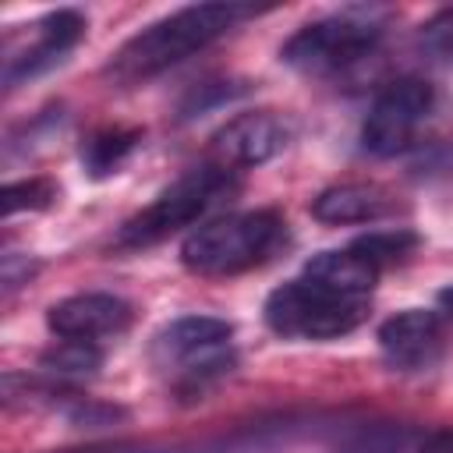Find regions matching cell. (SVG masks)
<instances>
[{
  "mask_svg": "<svg viewBox=\"0 0 453 453\" xmlns=\"http://www.w3.org/2000/svg\"><path fill=\"white\" fill-rule=\"evenodd\" d=\"M258 11L251 4H188L180 11H170L166 18H156L142 32H134L103 67V74L113 85H138L149 81L173 64L188 60L191 53L205 50L241 21L255 18Z\"/></svg>",
  "mask_w": 453,
  "mask_h": 453,
  "instance_id": "cell-1",
  "label": "cell"
},
{
  "mask_svg": "<svg viewBox=\"0 0 453 453\" xmlns=\"http://www.w3.org/2000/svg\"><path fill=\"white\" fill-rule=\"evenodd\" d=\"M230 336L234 326L219 315H180L152 336L149 361L170 379L177 396H202L237 365Z\"/></svg>",
  "mask_w": 453,
  "mask_h": 453,
  "instance_id": "cell-2",
  "label": "cell"
},
{
  "mask_svg": "<svg viewBox=\"0 0 453 453\" xmlns=\"http://www.w3.org/2000/svg\"><path fill=\"white\" fill-rule=\"evenodd\" d=\"M287 241V219L276 209L234 212L195 226L180 244V262L195 276H237L269 262Z\"/></svg>",
  "mask_w": 453,
  "mask_h": 453,
  "instance_id": "cell-3",
  "label": "cell"
},
{
  "mask_svg": "<svg viewBox=\"0 0 453 453\" xmlns=\"http://www.w3.org/2000/svg\"><path fill=\"white\" fill-rule=\"evenodd\" d=\"M241 191V177L234 170H223L216 163H202L188 173H180L170 188H163L138 216H131L113 244L117 248H149L166 241L170 234L195 226L198 219H205L212 209H219L223 202H230Z\"/></svg>",
  "mask_w": 453,
  "mask_h": 453,
  "instance_id": "cell-4",
  "label": "cell"
},
{
  "mask_svg": "<svg viewBox=\"0 0 453 453\" xmlns=\"http://www.w3.org/2000/svg\"><path fill=\"white\" fill-rule=\"evenodd\" d=\"M386 35V18L375 7H343L301 25L280 50V60L301 74L329 78L368 60Z\"/></svg>",
  "mask_w": 453,
  "mask_h": 453,
  "instance_id": "cell-5",
  "label": "cell"
},
{
  "mask_svg": "<svg viewBox=\"0 0 453 453\" xmlns=\"http://www.w3.org/2000/svg\"><path fill=\"white\" fill-rule=\"evenodd\" d=\"M372 311V297H350L308 276L280 283L265 297V326L283 340H340Z\"/></svg>",
  "mask_w": 453,
  "mask_h": 453,
  "instance_id": "cell-6",
  "label": "cell"
},
{
  "mask_svg": "<svg viewBox=\"0 0 453 453\" xmlns=\"http://www.w3.org/2000/svg\"><path fill=\"white\" fill-rule=\"evenodd\" d=\"M85 35V14L60 7L32 25H21V32H7L4 39V88H18L21 81H32L57 67Z\"/></svg>",
  "mask_w": 453,
  "mask_h": 453,
  "instance_id": "cell-7",
  "label": "cell"
},
{
  "mask_svg": "<svg viewBox=\"0 0 453 453\" xmlns=\"http://www.w3.org/2000/svg\"><path fill=\"white\" fill-rule=\"evenodd\" d=\"M435 106V88L425 78H396L389 81L368 106V117L361 124V145L368 156L375 159H389L400 156L418 127L425 124V117Z\"/></svg>",
  "mask_w": 453,
  "mask_h": 453,
  "instance_id": "cell-8",
  "label": "cell"
},
{
  "mask_svg": "<svg viewBox=\"0 0 453 453\" xmlns=\"http://www.w3.org/2000/svg\"><path fill=\"white\" fill-rule=\"evenodd\" d=\"M290 142V124L273 110H248L230 117L212 138H209V163L223 170H251L280 156Z\"/></svg>",
  "mask_w": 453,
  "mask_h": 453,
  "instance_id": "cell-9",
  "label": "cell"
},
{
  "mask_svg": "<svg viewBox=\"0 0 453 453\" xmlns=\"http://www.w3.org/2000/svg\"><path fill=\"white\" fill-rule=\"evenodd\" d=\"M379 354L393 372H428L446 347V333H442V319L439 311L428 308H403L396 315H389L379 333Z\"/></svg>",
  "mask_w": 453,
  "mask_h": 453,
  "instance_id": "cell-10",
  "label": "cell"
},
{
  "mask_svg": "<svg viewBox=\"0 0 453 453\" xmlns=\"http://www.w3.org/2000/svg\"><path fill=\"white\" fill-rule=\"evenodd\" d=\"M131 319L134 308L124 297L103 290L71 294L50 304L46 311V326L57 340H92V343H99L103 336H120L131 326Z\"/></svg>",
  "mask_w": 453,
  "mask_h": 453,
  "instance_id": "cell-11",
  "label": "cell"
},
{
  "mask_svg": "<svg viewBox=\"0 0 453 453\" xmlns=\"http://www.w3.org/2000/svg\"><path fill=\"white\" fill-rule=\"evenodd\" d=\"M396 212V198L382 184H333L311 198V216L326 226H350V223H375Z\"/></svg>",
  "mask_w": 453,
  "mask_h": 453,
  "instance_id": "cell-12",
  "label": "cell"
},
{
  "mask_svg": "<svg viewBox=\"0 0 453 453\" xmlns=\"http://www.w3.org/2000/svg\"><path fill=\"white\" fill-rule=\"evenodd\" d=\"M301 276H308L322 287H333L340 294H350V297H372V290L379 283V269L354 248H333V251L311 255L304 262Z\"/></svg>",
  "mask_w": 453,
  "mask_h": 453,
  "instance_id": "cell-13",
  "label": "cell"
},
{
  "mask_svg": "<svg viewBox=\"0 0 453 453\" xmlns=\"http://www.w3.org/2000/svg\"><path fill=\"white\" fill-rule=\"evenodd\" d=\"M138 145H142L138 127H99L81 142V166L88 177L103 180V177L117 173Z\"/></svg>",
  "mask_w": 453,
  "mask_h": 453,
  "instance_id": "cell-14",
  "label": "cell"
},
{
  "mask_svg": "<svg viewBox=\"0 0 453 453\" xmlns=\"http://www.w3.org/2000/svg\"><path fill=\"white\" fill-rule=\"evenodd\" d=\"M414 446V428L400 421H375L350 428L329 453H411Z\"/></svg>",
  "mask_w": 453,
  "mask_h": 453,
  "instance_id": "cell-15",
  "label": "cell"
},
{
  "mask_svg": "<svg viewBox=\"0 0 453 453\" xmlns=\"http://www.w3.org/2000/svg\"><path fill=\"white\" fill-rule=\"evenodd\" d=\"M99 365H103V350L92 340H53V347L39 354V368L57 379L92 375L99 372Z\"/></svg>",
  "mask_w": 453,
  "mask_h": 453,
  "instance_id": "cell-16",
  "label": "cell"
},
{
  "mask_svg": "<svg viewBox=\"0 0 453 453\" xmlns=\"http://www.w3.org/2000/svg\"><path fill=\"white\" fill-rule=\"evenodd\" d=\"M350 248H354L357 255H365V258L382 273L386 265L403 262V258L418 248V234L407 230V226H396V230H372V234L357 237Z\"/></svg>",
  "mask_w": 453,
  "mask_h": 453,
  "instance_id": "cell-17",
  "label": "cell"
},
{
  "mask_svg": "<svg viewBox=\"0 0 453 453\" xmlns=\"http://www.w3.org/2000/svg\"><path fill=\"white\" fill-rule=\"evenodd\" d=\"M57 195H60V188L50 177H28V180L4 184L0 205H4V216H14L25 209H50L57 202Z\"/></svg>",
  "mask_w": 453,
  "mask_h": 453,
  "instance_id": "cell-18",
  "label": "cell"
},
{
  "mask_svg": "<svg viewBox=\"0 0 453 453\" xmlns=\"http://www.w3.org/2000/svg\"><path fill=\"white\" fill-rule=\"evenodd\" d=\"M418 50L432 60H453V7H442L421 21Z\"/></svg>",
  "mask_w": 453,
  "mask_h": 453,
  "instance_id": "cell-19",
  "label": "cell"
},
{
  "mask_svg": "<svg viewBox=\"0 0 453 453\" xmlns=\"http://www.w3.org/2000/svg\"><path fill=\"white\" fill-rule=\"evenodd\" d=\"M35 269H39L35 258H28V255H21V251H4V258H0V280H4V290H7V294L18 290L21 283H28V280L35 276Z\"/></svg>",
  "mask_w": 453,
  "mask_h": 453,
  "instance_id": "cell-20",
  "label": "cell"
},
{
  "mask_svg": "<svg viewBox=\"0 0 453 453\" xmlns=\"http://www.w3.org/2000/svg\"><path fill=\"white\" fill-rule=\"evenodd\" d=\"M414 453H453V428L428 435L425 442H418V449H414Z\"/></svg>",
  "mask_w": 453,
  "mask_h": 453,
  "instance_id": "cell-21",
  "label": "cell"
},
{
  "mask_svg": "<svg viewBox=\"0 0 453 453\" xmlns=\"http://www.w3.org/2000/svg\"><path fill=\"white\" fill-rule=\"evenodd\" d=\"M64 453H152V449H127V446H106V449H99V446H92V449H64Z\"/></svg>",
  "mask_w": 453,
  "mask_h": 453,
  "instance_id": "cell-22",
  "label": "cell"
},
{
  "mask_svg": "<svg viewBox=\"0 0 453 453\" xmlns=\"http://www.w3.org/2000/svg\"><path fill=\"white\" fill-rule=\"evenodd\" d=\"M435 301H439V308H442V311H446V315L453 319V283H449V287H442Z\"/></svg>",
  "mask_w": 453,
  "mask_h": 453,
  "instance_id": "cell-23",
  "label": "cell"
}]
</instances>
